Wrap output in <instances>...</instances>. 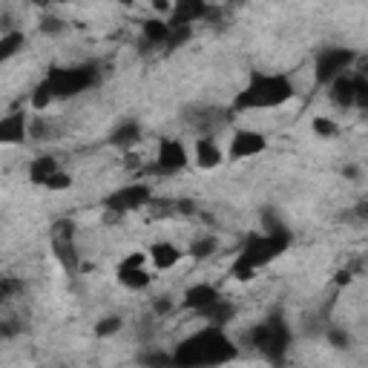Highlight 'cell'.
<instances>
[{"instance_id": "obj_12", "label": "cell", "mask_w": 368, "mask_h": 368, "mask_svg": "<svg viewBox=\"0 0 368 368\" xmlns=\"http://www.w3.org/2000/svg\"><path fill=\"white\" fill-rule=\"evenodd\" d=\"M29 138V121L23 112H9L0 118V144H23Z\"/></svg>"}, {"instance_id": "obj_5", "label": "cell", "mask_w": 368, "mask_h": 368, "mask_svg": "<svg viewBox=\"0 0 368 368\" xmlns=\"http://www.w3.org/2000/svg\"><path fill=\"white\" fill-rule=\"evenodd\" d=\"M46 87L55 98H75L98 84L95 63H75V66H52L46 72Z\"/></svg>"}, {"instance_id": "obj_20", "label": "cell", "mask_w": 368, "mask_h": 368, "mask_svg": "<svg viewBox=\"0 0 368 368\" xmlns=\"http://www.w3.org/2000/svg\"><path fill=\"white\" fill-rule=\"evenodd\" d=\"M58 170H61L58 159H52V156H38V159L29 164V182L43 187V182H46L49 176H55Z\"/></svg>"}, {"instance_id": "obj_34", "label": "cell", "mask_w": 368, "mask_h": 368, "mask_svg": "<svg viewBox=\"0 0 368 368\" xmlns=\"http://www.w3.org/2000/svg\"><path fill=\"white\" fill-rule=\"evenodd\" d=\"M144 265H147V253L132 251V253H127V256L118 262V268H115V270H132V268H144Z\"/></svg>"}, {"instance_id": "obj_24", "label": "cell", "mask_w": 368, "mask_h": 368, "mask_svg": "<svg viewBox=\"0 0 368 368\" xmlns=\"http://www.w3.org/2000/svg\"><path fill=\"white\" fill-rule=\"evenodd\" d=\"M216 251H219L216 236H199V239H196V242L187 248V253H190L193 259H210Z\"/></svg>"}, {"instance_id": "obj_10", "label": "cell", "mask_w": 368, "mask_h": 368, "mask_svg": "<svg viewBox=\"0 0 368 368\" xmlns=\"http://www.w3.org/2000/svg\"><path fill=\"white\" fill-rule=\"evenodd\" d=\"M207 15H210V6L201 4V0H182V4L173 6L167 23H170V26H193L196 21H201V18H207Z\"/></svg>"}, {"instance_id": "obj_4", "label": "cell", "mask_w": 368, "mask_h": 368, "mask_svg": "<svg viewBox=\"0 0 368 368\" xmlns=\"http://www.w3.org/2000/svg\"><path fill=\"white\" fill-rule=\"evenodd\" d=\"M245 342L256 354H262L268 362H282L290 348V325L285 322L282 314H270L265 322H256L245 334Z\"/></svg>"}, {"instance_id": "obj_22", "label": "cell", "mask_w": 368, "mask_h": 368, "mask_svg": "<svg viewBox=\"0 0 368 368\" xmlns=\"http://www.w3.org/2000/svg\"><path fill=\"white\" fill-rule=\"evenodd\" d=\"M26 46V35L23 32H9V35H0V63H6L9 58H15L21 49Z\"/></svg>"}, {"instance_id": "obj_32", "label": "cell", "mask_w": 368, "mask_h": 368, "mask_svg": "<svg viewBox=\"0 0 368 368\" xmlns=\"http://www.w3.org/2000/svg\"><path fill=\"white\" fill-rule=\"evenodd\" d=\"M63 29H66L63 18H58V15H43L41 18V32L43 35H61Z\"/></svg>"}, {"instance_id": "obj_30", "label": "cell", "mask_w": 368, "mask_h": 368, "mask_svg": "<svg viewBox=\"0 0 368 368\" xmlns=\"http://www.w3.org/2000/svg\"><path fill=\"white\" fill-rule=\"evenodd\" d=\"M18 290H23V285L15 276H0V305H4L6 300H12Z\"/></svg>"}, {"instance_id": "obj_21", "label": "cell", "mask_w": 368, "mask_h": 368, "mask_svg": "<svg viewBox=\"0 0 368 368\" xmlns=\"http://www.w3.org/2000/svg\"><path fill=\"white\" fill-rule=\"evenodd\" d=\"M115 276H118V282H121L124 288H130V290H144V288H150V282H153V276H150V270H147V268L115 270Z\"/></svg>"}, {"instance_id": "obj_35", "label": "cell", "mask_w": 368, "mask_h": 368, "mask_svg": "<svg viewBox=\"0 0 368 368\" xmlns=\"http://www.w3.org/2000/svg\"><path fill=\"white\" fill-rule=\"evenodd\" d=\"M21 331H23L21 320H4V322H0V340H15Z\"/></svg>"}, {"instance_id": "obj_14", "label": "cell", "mask_w": 368, "mask_h": 368, "mask_svg": "<svg viewBox=\"0 0 368 368\" xmlns=\"http://www.w3.org/2000/svg\"><path fill=\"white\" fill-rule=\"evenodd\" d=\"M199 317H201V320H207V325H213V328H225V325L236 317V308H233V303H231V300L219 297V300H216L213 305H207Z\"/></svg>"}, {"instance_id": "obj_6", "label": "cell", "mask_w": 368, "mask_h": 368, "mask_svg": "<svg viewBox=\"0 0 368 368\" xmlns=\"http://www.w3.org/2000/svg\"><path fill=\"white\" fill-rule=\"evenodd\" d=\"M357 63V52L351 46H328L317 55V81L320 84H331L337 75H345L348 69H354Z\"/></svg>"}, {"instance_id": "obj_29", "label": "cell", "mask_w": 368, "mask_h": 368, "mask_svg": "<svg viewBox=\"0 0 368 368\" xmlns=\"http://www.w3.org/2000/svg\"><path fill=\"white\" fill-rule=\"evenodd\" d=\"M52 101H55L52 90L46 87V81H41V84L32 90V110H38V112H41V110H46Z\"/></svg>"}, {"instance_id": "obj_26", "label": "cell", "mask_w": 368, "mask_h": 368, "mask_svg": "<svg viewBox=\"0 0 368 368\" xmlns=\"http://www.w3.org/2000/svg\"><path fill=\"white\" fill-rule=\"evenodd\" d=\"M121 328H124V320L118 314H110V317H104V320L95 322V337L107 340V337H115Z\"/></svg>"}, {"instance_id": "obj_38", "label": "cell", "mask_w": 368, "mask_h": 368, "mask_svg": "<svg viewBox=\"0 0 368 368\" xmlns=\"http://www.w3.org/2000/svg\"><path fill=\"white\" fill-rule=\"evenodd\" d=\"M334 282H337V285H348V282H351V270H340Z\"/></svg>"}, {"instance_id": "obj_33", "label": "cell", "mask_w": 368, "mask_h": 368, "mask_svg": "<svg viewBox=\"0 0 368 368\" xmlns=\"http://www.w3.org/2000/svg\"><path fill=\"white\" fill-rule=\"evenodd\" d=\"M325 340H328V345H334V348H348V345H351V334H348L345 328H328V331H325Z\"/></svg>"}, {"instance_id": "obj_11", "label": "cell", "mask_w": 368, "mask_h": 368, "mask_svg": "<svg viewBox=\"0 0 368 368\" xmlns=\"http://www.w3.org/2000/svg\"><path fill=\"white\" fill-rule=\"evenodd\" d=\"M222 293H219V288H213V285H207V282H199V285H190L187 290H184V300H182V305L187 308V311H196V314H201L207 305H213Z\"/></svg>"}, {"instance_id": "obj_3", "label": "cell", "mask_w": 368, "mask_h": 368, "mask_svg": "<svg viewBox=\"0 0 368 368\" xmlns=\"http://www.w3.org/2000/svg\"><path fill=\"white\" fill-rule=\"evenodd\" d=\"M293 81L282 72L273 75H253L248 81V87L242 93H236L233 98V110H270V107H282L293 98Z\"/></svg>"}, {"instance_id": "obj_36", "label": "cell", "mask_w": 368, "mask_h": 368, "mask_svg": "<svg viewBox=\"0 0 368 368\" xmlns=\"http://www.w3.org/2000/svg\"><path fill=\"white\" fill-rule=\"evenodd\" d=\"M173 311V297H156L153 300V314L156 317H167Z\"/></svg>"}, {"instance_id": "obj_27", "label": "cell", "mask_w": 368, "mask_h": 368, "mask_svg": "<svg viewBox=\"0 0 368 368\" xmlns=\"http://www.w3.org/2000/svg\"><path fill=\"white\" fill-rule=\"evenodd\" d=\"M311 130H314L317 138H337V132H340L337 121H331L328 115H317V118L311 121Z\"/></svg>"}, {"instance_id": "obj_17", "label": "cell", "mask_w": 368, "mask_h": 368, "mask_svg": "<svg viewBox=\"0 0 368 368\" xmlns=\"http://www.w3.org/2000/svg\"><path fill=\"white\" fill-rule=\"evenodd\" d=\"M331 101L342 110H351L354 107V81H351V72L345 75H337L331 81Z\"/></svg>"}, {"instance_id": "obj_16", "label": "cell", "mask_w": 368, "mask_h": 368, "mask_svg": "<svg viewBox=\"0 0 368 368\" xmlns=\"http://www.w3.org/2000/svg\"><path fill=\"white\" fill-rule=\"evenodd\" d=\"M141 141V124L138 121H121L115 130H112V135H110V144L112 147H118V150H132V147Z\"/></svg>"}, {"instance_id": "obj_37", "label": "cell", "mask_w": 368, "mask_h": 368, "mask_svg": "<svg viewBox=\"0 0 368 368\" xmlns=\"http://www.w3.org/2000/svg\"><path fill=\"white\" fill-rule=\"evenodd\" d=\"M153 9H156L159 15H170V12H173V6L167 4V0H156V4H153Z\"/></svg>"}, {"instance_id": "obj_28", "label": "cell", "mask_w": 368, "mask_h": 368, "mask_svg": "<svg viewBox=\"0 0 368 368\" xmlns=\"http://www.w3.org/2000/svg\"><path fill=\"white\" fill-rule=\"evenodd\" d=\"M351 81H354V107L365 110L368 107V78L362 75V72H354Z\"/></svg>"}, {"instance_id": "obj_19", "label": "cell", "mask_w": 368, "mask_h": 368, "mask_svg": "<svg viewBox=\"0 0 368 368\" xmlns=\"http://www.w3.org/2000/svg\"><path fill=\"white\" fill-rule=\"evenodd\" d=\"M141 32H144V41L147 43H156V46H167L170 41V23L162 21V18H150L141 23Z\"/></svg>"}, {"instance_id": "obj_18", "label": "cell", "mask_w": 368, "mask_h": 368, "mask_svg": "<svg viewBox=\"0 0 368 368\" xmlns=\"http://www.w3.org/2000/svg\"><path fill=\"white\" fill-rule=\"evenodd\" d=\"M52 253H55V259L61 262V268H63L66 273H78L81 259H78L75 242H52Z\"/></svg>"}, {"instance_id": "obj_25", "label": "cell", "mask_w": 368, "mask_h": 368, "mask_svg": "<svg viewBox=\"0 0 368 368\" xmlns=\"http://www.w3.org/2000/svg\"><path fill=\"white\" fill-rule=\"evenodd\" d=\"M49 236H52V242H75V222H72V219H58Z\"/></svg>"}, {"instance_id": "obj_23", "label": "cell", "mask_w": 368, "mask_h": 368, "mask_svg": "<svg viewBox=\"0 0 368 368\" xmlns=\"http://www.w3.org/2000/svg\"><path fill=\"white\" fill-rule=\"evenodd\" d=\"M138 365H141V368H176V365H173V354L159 351V348L141 351V354H138Z\"/></svg>"}, {"instance_id": "obj_13", "label": "cell", "mask_w": 368, "mask_h": 368, "mask_svg": "<svg viewBox=\"0 0 368 368\" xmlns=\"http://www.w3.org/2000/svg\"><path fill=\"white\" fill-rule=\"evenodd\" d=\"M193 162H196L199 170H216L219 164L225 162V156H222L219 144L210 135H201V138H196V159Z\"/></svg>"}, {"instance_id": "obj_7", "label": "cell", "mask_w": 368, "mask_h": 368, "mask_svg": "<svg viewBox=\"0 0 368 368\" xmlns=\"http://www.w3.org/2000/svg\"><path fill=\"white\" fill-rule=\"evenodd\" d=\"M150 199H153V187L150 184H127V187L110 193L104 207L110 213H132V210L147 207V204H150Z\"/></svg>"}, {"instance_id": "obj_2", "label": "cell", "mask_w": 368, "mask_h": 368, "mask_svg": "<svg viewBox=\"0 0 368 368\" xmlns=\"http://www.w3.org/2000/svg\"><path fill=\"white\" fill-rule=\"evenodd\" d=\"M293 236L290 231L288 233H251L242 245V251L236 253L233 265H231V276L239 279V282H248L253 279V273L265 265H270L276 256H282L288 248H290Z\"/></svg>"}, {"instance_id": "obj_15", "label": "cell", "mask_w": 368, "mask_h": 368, "mask_svg": "<svg viewBox=\"0 0 368 368\" xmlns=\"http://www.w3.org/2000/svg\"><path fill=\"white\" fill-rule=\"evenodd\" d=\"M182 251L173 245V242H156L150 251H147V259H153V265L159 268V270H170V268H176L179 262H182Z\"/></svg>"}, {"instance_id": "obj_39", "label": "cell", "mask_w": 368, "mask_h": 368, "mask_svg": "<svg viewBox=\"0 0 368 368\" xmlns=\"http://www.w3.org/2000/svg\"><path fill=\"white\" fill-rule=\"evenodd\" d=\"M342 173H345V179H357V176H359V170H357L354 164H348V167H345Z\"/></svg>"}, {"instance_id": "obj_1", "label": "cell", "mask_w": 368, "mask_h": 368, "mask_svg": "<svg viewBox=\"0 0 368 368\" xmlns=\"http://www.w3.org/2000/svg\"><path fill=\"white\" fill-rule=\"evenodd\" d=\"M239 357V345L228 337L225 328H199L184 337L173 351L176 368H219Z\"/></svg>"}, {"instance_id": "obj_31", "label": "cell", "mask_w": 368, "mask_h": 368, "mask_svg": "<svg viewBox=\"0 0 368 368\" xmlns=\"http://www.w3.org/2000/svg\"><path fill=\"white\" fill-rule=\"evenodd\" d=\"M43 187H46V190H52V193L69 190V187H72V176H69V173H63V170H58L55 176H49V179L43 182Z\"/></svg>"}, {"instance_id": "obj_9", "label": "cell", "mask_w": 368, "mask_h": 368, "mask_svg": "<svg viewBox=\"0 0 368 368\" xmlns=\"http://www.w3.org/2000/svg\"><path fill=\"white\" fill-rule=\"evenodd\" d=\"M268 150V138L259 130H236L231 135V159H253Z\"/></svg>"}, {"instance_id": "obj_8", "label": "cell", "mask_w": 368, "mask_h": 368, "mask_svg": "<svg viewBox=\"0 0 368 368\" xmlns=\"http://www.w3.org/2000/svg\"><path fill=\"white\" fill-rule=\"evenodd\" d=\"M187 162H190L187 147H184L179 138H162V144H159V159H156V164H153V173L173 176V173L184 170Z\"/></svg>"}]
</instances>
